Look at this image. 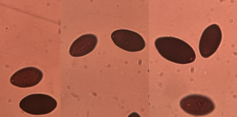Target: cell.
Listing matches in <instances>:
<instances>
[{
	"label": "cell",
	"instance_id": "6da1fadb",
	"mask_svg": "<svg viewBox=\"0 0 237 117\" xmlns=\"http://www.w3.org/2000/svg\"><path fill=\"white\" fill-rule=\"evenodd\" d=\"M154 45L159 54L172 62L187 64L193 62L196 59L193 49L180 39L171 36L161 37L156 39Z\"/></svg>",
	"mask_w": 237,
	"mask_h": 117
},
{
	"label": "cell",
	"instance_id": "7a4b0ae2",
	"mask_svg": "<svg viewBox=\"0 0 237 117\" xmlns=\"http://www.w3.org/2000/svg\"><path fill=\"white\" fill-rule=\"evenodd\" d=\"M20 108L29 114L43 115L52 111L57 106L56 100L52 96L42 94H33L23 98L20 101Z\"/></svg>",
	"mask_w": 237,
	"mask_h": 117
},
{
	"label": "cell",
	"instance_id": "3957f363",
	"mask_svg": "<svg viewBox=\"0 0 237 117\" xmlns=\"http://www.w3.org/2000/svg\"><path fill=\"white\" fill-rule=\"evenodd\" d=\"M181 108L185 112L192 115L199 116L208 115L215 108L212 100L207 96L198 94L186 96L180 102Z\"/></svg>",
	"mask_w": 237,
	"mask_h": 117
},
{
	"label": "cell",
	"instance_id": "52a82bcc",
	"mask_svg": "<svg viewBox=\"0 0 237 117\" xmlns=\"http://www.w3.org/2000/svg\"><path fill=\"white\" fill-rule=\"evenodd\" d=\"M98 40L93 34L82 35L72 44L69 49L70 55L74 57L83 56L92 52L96 47Z\"/></svg>",
	"mask_w": 237,
	"mask_h": 117
},
{
	"label": "cell",
	"instance_id": "277c9868",
	"mask_svg": "<svg viewBox=\"0 0 237 117\" xmlns=\"http://www.w3.org/2000/svg\"><path fill=\"white\" fill-rule=\"evenodd\" d=\"M114 43L121 49L129 52H139L145 46L142 37L134 31L126 29H119L113 31L111 35Z\"/></svg>",
	"mask_w": 237,
	"mask_h": 117
},
{
	"label": "cell",
	"instance_id": "5b68a950",
	"mask_svg": "<svg viewBox=\"0 0 237 117\" xmlns=\"http://www.w3.org/2000/svg\"><path fill=\"white\" fill-rule=\"evenodd\" d=\"M222 38V31L217 24H213L206 27L199 42V50L201 56L207 58L214 54L218 48Z\"/></svg>",
	"mask_w": 237,
	"mask_h": 117
},
{
	"label": "cell",
	"instance_id": "8992f818",
	"mask_svg": "<svg viewBox=\"0 0 237 117\" xmlns=\"http://www.w3.org/2000/svg\"><path fill=\"white\" fill-rule=\"evenodd\" d=\"M43 77V73L39 69L28 67L15 73L11 77L10 81L12 84L18 87H31L38 84Z\"/></svg>",
	"mask_w": 237,
	"mask_h": 117
}]
</instances>
